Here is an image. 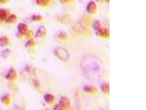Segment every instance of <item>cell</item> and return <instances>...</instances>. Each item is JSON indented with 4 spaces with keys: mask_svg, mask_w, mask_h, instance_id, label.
Listing matches in <instances>:
<instances>
[{
    "mask_svg": "<svg viewBox=\"0 0 146 110\" xmlns=\"http://www.w3.org/2000/svg\"><path fill=\"white\" fill-rule=\"evenodd\" d=\"M84 61L82 62V67L84 70L87 74H90L91 73L94 74L96 73L98 75L100 73V63L98 64L97 58H94L92 57H87L84 58Z\"/></svg>",
    "mask_w": 146,
    "mask_h": 110,
    "instance_id": "6da1fadb",
    "label": "cell"
},
{
    "mask_svg": "<svg viewBox=\"0 0 146 110\" xmlns=\"http://www.w3.org/2000/svg\"><path fill=\"white\" fill-rule=\"evenodd\" d=\"M55 53L57 57L62 61H66L69 59V54L68 52L64 48H57L55 51Z\"/></svg>",
    "mask_w": 146,
    "mask_h": 110,
    "instance_id": "7a4b0ae2",
    "label": "cell"
},
{
    "mask_svg": "<svg viewBox=\"0 0 146 110\" xmlns=\"http://www.w3.org/2000/svg\"><path fill=\"white\" fill-rule=\"evenodd\" d=\"M70 107V102L67 98L62 97L60 100L59 104L57 106L56 109L62 108H68Z\"/></svg>",
    "mask_w": 146,
    "mask_h": 110,
    "instance_id": "3957f363",
    "label": "cell"
},
{
    "mask_svg": "<svg viewBox=\"0 0 146 110\" xmlns=\"http://www.w3.org/2000/svg\"><path fill=\"white\" fill-rule=\"evenodd\" d=\"M87 10L90 14H95L97 10V6L96 3L93 1L89 2L87 5Z\"/></svg>",
    "mask_w": 146,
    "mask_h": 110,
    "instance_id": "277c9868",
    "label": "cell"
},
{
    "mask_svg": "<svg viewBox=\"0 0 146 110\" xmlns=\"http://www.w3.org/2000/svg\"><path fill=\"white\" fill-rule=\"evenodd\" d=\"M96 34L103 38H108L109 36V30L107 29L100 28L97 30Z\"/></svg>",
    "mask_w": 146,
    "mask_h": 110,
    "instance_id": "5b68a950",
    "label": "cell"
},
{
    "mask_svg": "<svg viewBox=\"0 0 146 110\" xmlns=\"http://www.w3.org/2000/svg\"><path fill=\"white\" fill-rule=\"evenodd\" d=\"M17 75L16 71L13 69H11L9 70L6 76V78L9 80H13L15 79Z\"/></svg>",
    "mask_w": 146,
    "mask_h": 110,
    "instance_id": "8992f818",
    "label": "cell"
},
{
    "mask_svg": "<svg viewBox=\"0 0 146 110\" xmlns=\"http://www.w3.org/2000/svg\"><path fill=\"white\" fill-rule=\"evenodd\" d=\"M84 91L86 92L92 94L97 92L98 90L96 88L91 86H86L84 88Z\"/></svg>",
    "mask_w": 146,
    "mask_h": 110,
    "instance_id": "52a82bcc",
    "label": "cell"
},
{
    "mask_svg": "<svg viewBox=\"0 0 146 110\" xmlns=\"http://www.w3.org/2000/svg\"><path fill=\"white\" fill-rule=\"evenodd\" d=\"M44 99L47 103H52L54 99V97L50 94H46L44 96Z\"/></svg>",
    "mask_w": 146,
    "mask_h": 110,
    "instance_id": "ba28073f",
    "label": "cell"
},
{
    "mask_svg": "<svg viewBox=\"0 0 146 110\" xmlns=\"http://www.w3.org/2000/svg\"><path fill=\"white\" fill-rule=\"evenodd\" d=\"M100 88L102 91L105 93L108 94L109 93V86L108 84L104 82L100 85Z\"/></svg>",
    "mask_w": 146,
    "mask_h": 110,
    "instance_id": "9c48e42d",
    "label": "cell"
},
{
    "mask_svg": "<svg viewBox=\"0 0 146 110\" xmlns=\"http://www.w3.org/2000/svg\"><path fill=\"white\" fill-rule=\"evenodd\" d=\"M7 14L5 10L3 9H0V22L3 21L6 19Z\"/></svg>",
    "mask_w": 146,
    "mask_h": 110,
    "instance_id": "30bf717a",
    "label": "cell"
},
{
    "mask_svg": "<svg viewBox=\"0 0 146 110\" xmlns=\"http://www.w3.org/2000/svg\"><path fill=\"white\" fill-rule=\"evenodd\" d=\"M8 40L7 38L2 37L0 38V45L2 47L5 46L8 44Z\"/></svg>",
    "mask_w": 146,
    "mask_h": 110,
    "instance_id": "8fae6325",
    "label": "cell"
},
{
    "mask_svg": "<svg viewBox=\"0 0 146 110\" xmlns=\"http://www.w3.org/2000/svg\"><path fill=\"white\" fill-rule=\"evenodd\" d=\"M11 52L10 50L6 49L2 51V53H1V55L2 57L6 58L9 57L11 54Z\"/></svg>",
    "mask_w": 146,
    "mask_h": 110,
    "instance_id": "7c38bea8",
    "label": "cell"
},
{
    "mask_svg": "<svg viewBox=\"0 0 146 110\" xmlns=\"http://www.w3.org/2000/svg\"><path fill=\"white\" fill-rule=\"evenodd\" d=\"M1 101H2V103L4 104L7 105L10 103V98H9L8 95H5V96L2 97V99H1Z\"/></svg>",
    "mask_w": 146,
    "mask_h": 110,
    "instance_id": "4fadbf2b",
    "label": "cell"
},
{
    "mask_svg": "<svg viewBox=\"0 0 146 110\" xmlns=\"http://www.w3.org/2000/svg\"><path fill=\"white\" fill-rule=\"evenodd\" d=\"M93 27L94 29L95 30H96V31L99 30V29L101 28V24H100V22H99V21H96L94 23Z\"/></svg>",
    "mask_w": 146,
    "mask_h": 110,
    "instance_id": "5bb4252c",
    "label": "cell"
},
{
    "mask_svg": "<svg viewBox=\"0 0 146 110\" xmlns=\"http://www.w3.org/2000/svg\"><path fill=\"white\" fill-rule=\"evenodd\" d=\"M19 27V31H20L21 33H24V32H25L27 30V28H26L25 25H22L21 26H20Z\"/></svg>",
    "mask_w": 146,
    "mask_h": 110,
    "instance_id": "9a60e30c",
    "label": "cell"
},
{
    "mask_svg": "<svg viewBox=\"0 0 146 110\" xmlns=\"http://www.w3.org/2000/svg\"><path fill=\"white\" fill-rule=\"evenodd\" d=\"M6 0H0V3H4Z\"/></svg>",
    "mask_w": 146,
    "mask_h": 110,
    "instance_id": "2e32d148",
    "label": "cell"
},
{
    "mask_svg": "<svg viewBox=\"0 0 146 110\" xmlns=\"http://www.w3.org/2000/svg\"><path fill=\"white\" fill-rule=\"evenodd\" d=\"M96 1H104V0H96ZM105 1H108V0H105Z\"/></svg>",
    "mask_w": 146,
    "mask_h": 110,
    "instance_id": "e0dca14e",
    "label": "cell"
}]
</instances>
